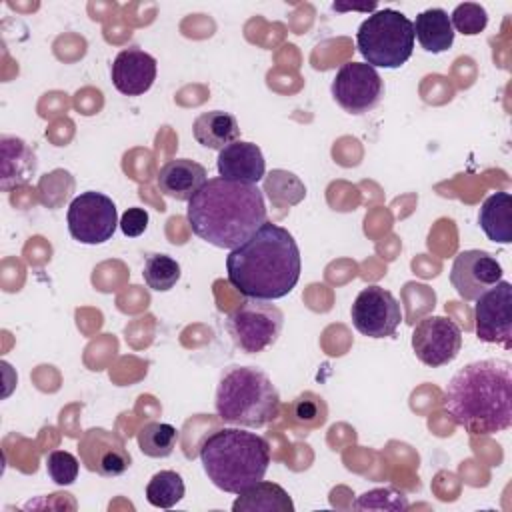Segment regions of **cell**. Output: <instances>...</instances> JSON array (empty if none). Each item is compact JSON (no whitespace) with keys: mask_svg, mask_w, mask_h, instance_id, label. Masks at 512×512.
<instances>
[{"mask_svg":"<svg viewBox=\"0 0 512 512\" xmlns=\"http://www.w3.org/2000/svg\"><path fill=\"white\" fill-rule=\"evenodd\" d=\"M300 270V248L294 236L268 220L226 258L228 282L246 298L288 296L298 284Z\"/></svg>","mask_w":512,"mask_h":512,"instance_id":"cell-1","label":"cell"},{"mask_svg":"<svg viewBox=\"0 0 512 512\" xmlns=\"http://www.w3.org/2000/svg\"><path fill=\"white\" fill-rule=\"evenodd\" d=\"M444 410L472 436L508 430L512 426V364L486 358L460 368L444 388Z\"/></svg>","mask_w":512,"mask_h":512,"instance_id":"cell-2","label":"cell"},{"mask_svg":"<svg viewBox=\"0 0 512 512\" xmlns=\"http://www.w3.org/2000/svg\"><path fill=\"white\" fill-rule=\"evenodd\" d=\"M186 218L200 240L216 248L234 250L266 222V204L256 184L218 176L206 180L188 200Z\"/></svg>","mask_w":512,"mask_h":512,"instance_id":"cell-3","label":"cell"},{"mask_svg":"<svg viewBox=\"0 0 512 512\" xmlns=\"http://www.w3.org/2000/svg\"><path fill=\"white\" fill-rule=\"evenodd\" d=\"M200 462L208 480L230 494L264 480L270 464V444L256 432L220 428L204 438Z\"/></svg>","mask_w":512,"mask_h":512,"instance_id":"cell-4","label":"cell"},{"mask_svg":"<svg viewBox=\"0 0 512 512\" xmlns=\"http://www.w3.org/2000/svg\"><path fill=\"white\" fill-rule=\"evenodd\" d=\"M214 406L218 418L228 424L262 428L278 416L280 394L262 370L230 366L220 376Z\"/></svg>","mask_w":512,"mask_h":512,"instance_id":"cell-5","label":"cell"},{"mask_svg":"<svg viewBox=\"0 0 512 512\" xmlns=\"http://www.w3.org/2000/svg\"><path fill=\"white\" fill-rule=\"evenodd\" d=\"M414 24L394 8L370 14L356 32L358 52L372 68H400L414 52Z\"/></svg>","mask_w":512,"mask_h":512,"instance_id":"cell-6","label":"cell"},{"mask_svg":"<svg viewBox=\"0 0 512 512\" xmlns=\"http://www.w3.org/2000/svg\"><path fill=\"white\" fill-rule=\"evenodd\" d=\"M284 326L282 310L272 300L248 298L226 318L232 342L246 354H258L272 346Z\"/></svg>","mask_w":512,"mask_h":512,"instance_id":"cell-7","label":"cell"},{"mask_svg":"<svg viewBox=\"0 0 512 512\" xmlns=\"http://www.w3.org/2000/svg\"><path fill=\"white\" fill-rule=\"evenodd\" d=\"M68 232L82 244H104L118 226L116 204L110 196L88 190L78 194L66 212Z\"/></svg>","mask_w":512,"mask_h":512,"instance_id":"cell-8","label":"cell"},{"mask_svg":"<svg viewBox=\"0 0 512 512\" xmlns=\"http://www.w3.org/2000/svg\"><path fill=\"white\" fill-rule=\"evenodd\" d=\"M336 104L350 114H364L378 106L384 94V82L376 68L366 62H346L332 80Z\"/></svg>","mask_w":512,"mask_h":512,"instance_id":"cell-9","label":"cell"},{"mask_svg":"<svg viewBox=\"0 0 512 512\" xmlns=\"http://www.w3.org/2000/svg\"><path fill=\"white\" fill-rule=\"evenodd\" d=\"M354 328L368 338H388L402 322V310L394 294L378 284L358 292L350 308Z\"/></svg>","mask_w":512,"mask_h":512,"instance_id":"cell-10","label":"cell"},{"mask_svg":"<svg viewBox=\"0 0 512 512\" xmlns=\"http://www.w3.org/2000/svg\"><path fill=\"white\" fill-rule=\"evenodd\" d=\"M474 330L482 342L512 348V284L496 282L474 304Z\"/></svg>","mask_w":512,"mask_h":512,"instance_id":"cell-11","label":"cell"},{"mask_svg":"<svg viewBox=\"0 0 512 512\" xmlns=\"http://www.w3.org/2000/svg\"><path fill=\"white\" fill-rule=\"evenodd\" d=\"M460 348V326L446 316H426L414 326L412 350L416 358L430 368L452 362L458 356Z\"/></svg>","mask_w":512,"mask_h":512,"instance_id":"cell-12","label":"cell"},{"mask_svg":"<svg viewBox=\"0 0 512 512\" xmlns=\"http://www.w3.org/2000/svg\"><path fill=\"white\" fill-rule=\"evenodd\" d=\"M78 452L84 468L104 478L120 476L132 464V456L124 440L104 428L86 430L78 442Z\"/></svg>","mask_w":512,"mask_h":512,"instance_id":"cell-13","label":"cell"},{"mask_svg":"<svg viewBox=\"0 0 512 512\" xmlns=\"http://www.w3.org/2000/svg\"><path fill=\"white\" fill-rule=\"evenodd\" d=\"M502 280L500 262L486 250H462L450 268L452 288L462 300H476L488 288Z\"/></svg>","mask_w":512,"mask_h":512,"instance_id":"cell-14","label":"cell"},{"mask_svg":"<svg viewBox=\"0 0 512 512\" xmlns=\"http://www.w3.org/2000/svg\"><path fill=\"white\" fill-rule=\"evenodd\" d=\"M156 58L132 46L116 54L110 74L114 88L124 96H140L148 92L156 80Z\"/></svg>","mask_w":512,"mask_h":512,"instance_id":"cell-15","label":"cell"},{"mask_svg":"<svg viewBox=\"0 0 512 512\" xmlns=\"http://www.w3.org/2000/svg\"><path fill=\"white\" fill-rule=\"evenodd\" d=\"M216 168L220 178L242 184H258L264 178L266 162L262 150L254 142L236 140L220 150Z\"/></svg>","mask_w":512,"mask_h":512,"instance_id":"cell-16","label":"cell"},{"mask_svg":"<svg viewBox=\"0 0 512 512\" xmlns=\"http://www.w3.org/2000/svg\"><path fill=\"white\" fill-rule=\"evenodd\" d=\"M206 168L190 158H172L168 160L156 176L158 190L174 200L188 202L204 184Z\"/></svg>","mask_w":512,"mask_h":512,"instance_id":"cell-17","label":"cell"},{"mask_svg":"<svg viewBox=\"0 0 512 512\" xmlns=\"http://www.w3.org/2000/svg\"><path fill=\"white\" fill-rule=\"evenodd\" d=\"M0 188L4 192L26 184L36 172V154L34 150L16 136L0 138Z\"/></svg>","mask_w":512,"mask_h":512,"instance_id":"cell-18","label":"cell"},{"mask_svg":"<svg viewBox=\"0 0 512 512\" xmlns=\"http://www.w3.org/2000/svg\"><path fill=\"white\" fill-rule=\"evenodd\" d=\"M194 140L210 150H222L228 144L240 140L238 120L224 110L202 112L192 124Z\"/></svg>","mask_w":512,"mask_h":512,"instance_id":"cell-19","label":"cell"},{"mask_svg":"<svg viewBox=\"0 0 512 512\" xmlns=\"http://www.w3.org/2000/svg\"><path fill=\"white\" fill-rule=\"evenodd\" d=\"M234 512H294V502L288 492L268 480H260L238 494L232 502Z\"/></svg>","mask_w":512,"mask_h":512,"instance_id":"cell-20","label":"cell"},{"mask_svg":"<svg viewBox=\"0 0 512 512\" xmlns=\"http://www.w3.org/2000/svg\"><path fill=\"white\" fill-rule=\"evenodd\" d=\"M478 224L488 240L498 244L512 242V196L508 192L490 194L478 212Z\"/></svg>","mask_w":512,"mask_h":512,"instance_id":"cell-21","label":"cell"},{"mask_svg":"<svg viewBox=\"0 0 512 512\" xmlns=\"http://www.w3.org/2000/svg\"><path fill=\"white\" fill-rule=\"evenodd\" d=\"M414 36L426 52L440 54L454 44V28L450 16L442 8H428L416 16Z\"/></svg>","mask_w":512,"mask_h":512,"instance_id":"cell-22","label":"cell"},{"mask_svg":"<svg viewBox=\"0 0 512 512\" xmlns=\"http://www.w3.org/2000/svg\"><path fill=\"white\" fill-rule=\"evenodd\" d=\"M286 420L298 434H308L328 420L326 400L316 392H302L286 406Z\"/></svg>","mask_w":512,"mask_h":512,"instance_id":"cell-23","label":"cell"},{"mask_svg":"<svg viewBox=\"0 0 512 512\" xmlns=\"http://www.w3.org/2000/svg\"><path fill=\"white\" fill-rule=\"evenodd\" d=\"M138 448L150 458H166L174 452L178 430L168 422H148L138 430Z\"/></svg>","mask_w":512,"mask_h":512,"instance_id":"cell-24","label":"cell"},{"mask_svg":"<svg viewBox=\"0 0 512 512\" xmlns=\"http://www.w3.org/2000/svg\"><path fill=\"white\" fill-rule=\"evenodd\" d=\"M186 486L178 472L160 470L146 484V500L156 508H172L184 498Z\"/></svg>","mask_w":512,"mask_h":512,"instance_id":"cell-25","label":"cell"},{"mask_svg":"<svg viewBox=\"0 0 512 512\" xmlns=\"http://www.w3.org/2000/svg\"><path fill=\"white\" fill-rule=\"evenodd\" d=\"M142 278L148 288L168 292L180 280V264L168 254H150L144 262Z\"/></svg>","mask_w":512,"mask_h":512,"instance_id":"cell-26","label":"cell"},{"mask_svg":"<svg viewBox=\"0 0 512 512\" xmlns=\"http://www.w3.org/2000/svg\"><path fill=\"white\" fill-rule=\"evenodd\" d=\"M452 28L464 36L480 34L488 24V12L476 2H462L450 14Z\"/></svg>","mask_w":512,"mask_h":512,"instance_id":"cell-27","label":"cell"},{"mask_svg":"<svg viewBox=\"0 0 512 512\" xmlns=\"http://www.w3.org/2000/svg\"><path fill=\"white\" fill-rule=\"evenodd\" d=\"M356 510H406L408 500L396 488H374L358 496L354 502Z\"/></svg>","mask_w":512,"mask_h":512,"instance_id":"cell-28","label":"cell"},{"mask_svg":"<svg viewBox=\"0 0 512 512\" xmlns=\"http://www.w3.org/2000/svg\"><path fill=\"white\" fill-rule=\"evenodd\" d=\"M80 462L72 452L66 450H52L46 456V472L52 482L58 486H70L78 478Z\"/></svg>","mask_w":512,"mask_h":512,"instance_id":"cell-29","label":"cell"},{"mask_svg":"<svg viewBox=\"0 0 512 512\" xmlns=\"http://www.w3.org/2000/svg\"><path fill=\"white\" fill-rule=\"evenodd\" d=\"M120 230L124 232V236L136 238L140 234H144V230L148 228V212L144 208H128L122 218H120Z\"/></svg>","mask_w":512,"mask_h":512,"instance_id":"cell-30","label":"cell"}]
</instances>
